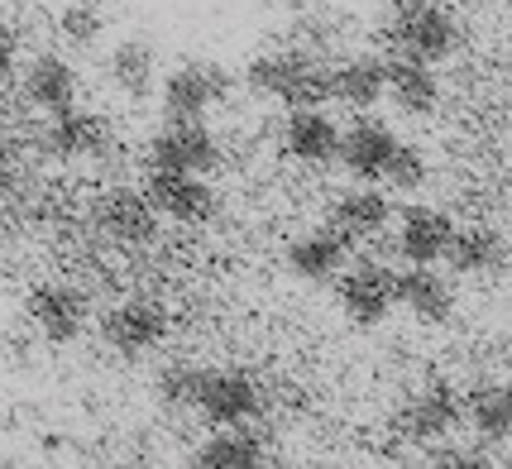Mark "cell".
I'll use <instances>...</instances> for the list:
<instances>
[{
  "label": "cell",
  "instance_id": "52a82bcc",
  "mask_svg": "<svg viewBox=\"0 0 512 469\" xmlns=\"http://www.w3.org/2000/svg\"><path fill=\"white\" fill-rule=\"evenodd\" d=\"M168 331H173L168 312L158 302H149V297H125V302H115L111 312L101 316V340L120 359H149L154 350H163Z\"/></svg>",
  "mask_w": 512,
  "mask_h": 469
},
{
  "label": "cell",
  "instance_id": "2e32d148",
  "mask_svg": "<svg viewBox=\"0 0 512 469\" xmlns=\"http://www.w3.org/2000/svg\"><path fill=\"white\" fill-rule=\"evenodd\" d=\"M20 96L29 111L39 115H58L67 106H77V96H82V77H77V67L58 58V53H39L34 63L24 67L20 77Z\"/></svg>",
  "mask_w": 512,
  "mask_h": 469
},
{
  "label": "cell",
  "instance_id": "6da1fadb",
  "mask_svg": "<svg viewBox=\"0 0 512 469\" xmlns=\"http://www.w3.org/2000/svg\"><path fill=\"white\" fill-rule=\"evenodd\" d=\"M245 82L259 96L288 106V111L292 106H326L331 101V63L302 44H283L249 58Z\"/></svg>",
  "mask_w": 512,
  "mask_h": 469
},
{
  "label": "cell",
  "instance_id": "ba28073f",
  "mask_svg": "<svg viewBox=\"0 0 512 469\" xmlns=\"http://www.w3.org/2000/svg\"><path fill=\"white\" fill-rule=\"evenodd\" d=\"M144 197L154 201L158 216L173 225H211L221 216V192L201 173H168V168H149Z\"/></svg>",
  "mask_w": 512,
  "mask_h": 469
},
{
  "label": "cell",
  "instance_id": "d4e9b609",
  "mask_svg": "<svg viewBox=\"0 0 512 469\" xmlns=\"http://www.w3.org/2000/svg\"><path fill=\"white\" fill-rule=\"evenodd\" d=\"M460 407H465L469 431H474L484 446H503V441L512 436V393H508V383H479V388H469L465 398H460Z\"/></svg>",
  "mask_w": 512,
  "mask_h": 469
},
{
  "label": "cell",
  "instance_id": "8992f818",
  "mask_svg": "<svg viewBox=\"0 0 512 469\" xmlns=\"http://www.w3.org/2000/svg\"><path fill=\"white\" fill-rule=\"evenodd\" d=\"M158 101H163V120H206V115L230 96V72L221 63H192L173 67L168 77H158Z\"/></svg>",
  "mask_w": 512,
  "mask_h": 469
},
{
  "label": "cell",
  "instance_id": "cb8c5ba5",
  "mask_svg": "<svg viewBox=\"0 0 512 469\" xmlns=\"http://www.w3.org/2000/svg\"><path fill=\"white\" fill-rule=\"evenodd\" d=\"M446 259L455 273H469V278H489L503 268L508 259V240H503V230H493V225H455V235H450V249Z\"/></svg>",
  "mask_w": 512,
  "mask_h": 469
},
{
  "label": "cell",
  "instance_id": "1f68e13d",
  "mask_svg": "<svg viewBox=\"0 0 512 469\" xmlns=\"http://www.w3.org/2000/svg\"><path fill=\"white\" fill-rule=\"evenodd\" d=\"M278 5H297V0H278Z\"/></svg>",
  "mask_w": 512,
  "mask_h": 469
},
{
  "label": "cell",
  "instance_id": "ffe728a7",
  "mask_svg": "<svg viewBox=\"0 0 512 469\" xmlns=\"http://www.w3.org/2000/svg\"><path fill=\"white\" fill-rule=\"evenodd\" d=\"M388 87V58L383 53H350L331 67V101L350 111H374Z\"/></svg>",
  "mask_w": 512,
  "mask_h": 469
},
{
  "label": "cell",
  "instance_id": "e0dca14e",
  "mask_svg": "<svg viewBox=\"0 0 512 469\" xmlns=\"http://www.w3.org/2000/svg\"><path fill=\"white\" fill-rule=\"evenodd\" d=\"M398 307L422 326H446L455 316V283L441 264H407V273H398Z\"/></svg>",
  "mask_w": 512,
  "mask_h": 469
},
{
  "label": "cell",
  "instance_id": "5bb4252c",
  "mask_svg": "<svg viewBox=\"0 0 512 469\" xmlns=\"http://www.w3.org/2000/svg\"><path fill=\"white\" fill-rule=\"evenodd\" d=\"M383 101H393L407 120H426V115H436L441 111V101H446L441 77H436V63H422V58L393 53V58H388V87H383Z\"/></svg>",
  "mask_w": 512,
  "mask_h": 469
},
{
  "label": "cell",
  "instance_id": "4dcf8cb0",
  "mask_svg": "<svg viewBox=\"0 0 512 469\" xmlns=\"http://www.w3.org/2000/svg\"><path fill=\"white\" fill-rule=\"evenodd\" d=\"M431 460H436V465H489V455H484L479 446H474V450H446V446H441Z\"/></svg>",
  "mask_w": 512,
  "mask_h": 469
},
{
  "label": "cell",
  "instance_id": "3957f363",
  "mask_svg": "<svg viewBox=\"0 0 512 469\" xmlns=\"http://www.w3.org/2000/svg\"><path fill=\"white\" fill-rule=\"evenodd\" d=\"M460 39H465L460 20L441 0H402L388 15V44H393V53H407V58L446 63V58H455Z\"/></svg>",
  "mask_w": 512,
  "mask_h": 469
},
{
  "label": "cell",
  "instance_id": "83f0119b",
  "mask_svg": "<svg viewBox=\"0 0 512 469\" xmlns=\"http://www.w3.org/2000/svg\"><path fill=\"white\" fill-rule=\"evenodd\" d=\"M426 173H431V163H426V154L417 149V144H402L393 149V158H388V168H383V182L393 187V192H417L426 182Z\"/></svg>",
  "mask_w": 512,
  "mask_h": 469
},
{
  "label": "cell",
  "instance_id": "f546056e",
  "mask_svg": "<svg viewBox=\"0 0 512 469\" xmlns=\"http://www.w3.org/2000/svg\"><path fill=\"white\" fill-rule=\"evenodd\" d=\"M20 77V34L10 24H0V91Z\"/></svg>",
  "mask_w": 512,
  "mask_h": 469
},
{
  "label": "cell",
  "instance_id": "4316f807",
  "mask_svg": "<svg viewBox=\"0 0 512 469\" xmlns=\"http://www.w3.org/2000/svg\"><path fill=\"white\" fill-rule=\"evenodd\" d=\"M58 34H63L72 48H91L101 34H106V15H101V5H96V0H72V5H63V15H58Z\"/></svg>",
  "mask_w": 512,
  "mask_h": 469
},
{
  "label": "cell",
  "instance_id": "9a60e30c",
  "mask_svg": "<svg viewBox=\"0 0 512 469\" xmlns=\"http://www.w3.org/2000/svg\"><path fill=\"white\" fill-rule=\"evenodd\" d=\"M450 235H455L450 211H441V206H402L393 249H398L402 264H441L450 249Z\"/></svg>",
  "mask_w": 512,
  "mask_h": 469
},
{
  "label": "cell",
  "instance_id": "4fadbf2b",
  "mask_svg": "<svg viewBox=\"0 0 512 469\" xmlns=\"http://www.w3.org/2000/svg\"><path fill=\"white\" fill-rule=\"evenodd\" d=\"M96 221L106 230V240H115V245H125V249H139L158 240V221L163 216L154 211V201L144 197V187H115V192L101 197Z\"/></svg>",
  "mask_w": 512,
  "mask_h": 469
},
{
  "label": "cell",
  "instance_id": "44dd1931",
  "mask_svg": "<svg viewBox=\"0 0 512 469\" xmlns=\"http://www.w3.org/2000/svg\"><path fill=\"white\" fill-rule=\"evenodd\" d=\"M388 221H393V201L374 182H355L331 206V230H340L345 240H374L379 230H388Z\"/></svg>",
  "mask_w": 512,
  "mask_h": 469
},
{
  "label": "cell",
  "instance_id": "7c38bea8",
  "mask_svg": "<svg viewBox=\"0 0 512 469\" xmlns=\"http://www.w3.org/2000/svg\"><path fill=\"white\" fill-rule=\"evenodd\" d=\"M393 149H398L393 125H383V120H374L369 111H359L355 125H345V130H340L335 163H340L355 182H383V168H388Z\"/></svg>",
  "mask_w": 512,
  "mask_h": 469
},
{
  "label": "cell",
  "instance_id": "9c48e42d",
  "mask_svg": "<svg viewBox=\"0 0 512 469\" xmlns=\"http://www.w3.org/2000/svg\"><path fill=\"white\" fill-rule=\"evenodd\" d=\"M24 312H29V326L44 335L48 345H72L91 326V297L77 283L48 278V283H34Z\"/></svg>",
  "mask_w": 512,
  "mask_h": 469
},
{
  "label": "cell",
  "instance_id": "603a6c76",
  "mask_svg": "<svg viewBox=\"0 0 512 469\" xmlns=\"http://www.w3.org/2000/svg\"><path fill=\"white\" fill-rule=\"evenodd\" d=\"M268 460V441L259 426H211V436L192 450V465L201 469H254Z\"/></svg>",
  "mask_w": 512,
  "mask_h": 469
},
{
  "label": "cell",
  "instance_id": "8fae6325",
  "mask_svg": "<svg viewBox=\"0 0 512 469\" xmlns=\"http://www.w3.org/2000/svg\"><path fill=\"white\" fill-rule=\"evenodd\" d=\"M460 422H465V407H460L455 383H446V379L422 383L412 398L402 402V412H398L402 436H412L417 446H436V441H446Z\"/></svg>",
  "mask_w": 512,
  "mask_h": 469
},
{
  "label": "cell",
  "instance_id": "7402d4cb",
  "mask_svg": "<svg viewBox=\"0 0 512 469\" xmlns=\"http://www.w3.org/2000/svg\"><path fill=\"white\" fill-rule=\"evenodd\" d=\"M158 48L149 39H120L106 53V82H111L125 101H144L158 87Z\"/></svg>",
  "mask_w": 512,
  "mask_h": 469
},
{
  "label": "cell",
  "instance_id": "ac0fdd59",
  "mask_svg": "<svg viewBox=\"0 0 512 469\" xmlns=\"http://www.w3.org/2000/svg\"><path fill=\"white\" fill-rule=\"evenodd\" d=\"M283 149L307 168H331L340 149V125L321 106H292L283 120Z\"/></svg>",
  "mask_w": 512,
  "mask_h": 469
},
{
  "label": "cell",
  "instance_id": "484cf974",
  "mask_svg": "<svg viewBox=\"0 0 512 469\" xmlns=\"http://www.w3.org/2000/svg\"><path fill=\"white\" fill-rule=\"evenodd\" d=\"M197 374H201V364H187V359H178V364H163V369L154 374V402L163 407V412H192Z\"/></svg>",
  "mask_w": 512,
  "mask_h": 469
},
{
  "label": "cell",
  "instance_id": "d6986e66",
  "mask_svg": "<svg viewBox=\"0 0 512 469\" xmlns=\"http://www.w3.org/2000/svg\"><path fill=\"white\" fill-rule=\"evenodd\" d=\"M283 264H288L292 278H302V283H331L340 268L350 264V240L331 230V225H321V230H307V235H297L283 254Z\"/></svg>",
  "mask_w": 512,
  "mask_h": 469
},
{
  "label": "cell",
  "instance_id": "5b68a950",
  "mask_svg": "<svg viewBox=\"0 0 512 469\" xmlns=\"http://www.w3.org/2000/svg\"><path fill=\"white\" fill-rule=\"evenodd\" d=\"M149 168H168V173H216L221 168V134L211 130L206 120H163L149 139Z\"/></svg>",
  "mask_w": 512,
  "mask_h": 469
},
{
  "label": "cell",
  "instance_id": "f1b7e54d",
  "mask_svg": "<svg viewBox=\"0 0 512 469\" xmlns=\"http://www.w3.org/2000/svg\"><path fill=\"white\" fill-rule=\"evenodd\" d=\"M24 182V144L10 125H0V206L20 192Z\"/></svg>",
  "mask_w": 512,
  "mask_h": 469
},
{
  "label": "cell",
  "instance_id": "7a4b0ae2",
  "mask_svg": "<svg viewBox=\"0 0 512 469\" xmlns=\"http://www.w3.org/2000/svg\"><path fill=\"white\" fill-rule=\"evenodd\" d=\"M264 412H268V393L254 374L201 364L197 393H192V417H201L206 426H259Z\"/></svg>",
  "mask_w": 512,
  "mask_h": 469
},
{
  "label": "cell",
  "instance_id": "30bf717a",
  "mask_svg": "<svg viewBox=\"0 0 512 469\" xmlns=\"http://www.w3.org/2000/svg\"><path fill=\"white\" fill-rule=\"evenodd\" d=\"M39 154L58 158V163H87V158H101L115 144V130L106 115L82 111V106H67V111L48 115V125L39 130Z\"/></svg>",
  "mask_w": 512,
  "mask_h": 469
},
{
  "label": "cell",
  "instance_id": "277c9868",
  "mask_svg": "<svg viewBox=\"0 0 512 469\" xmlns=\"http://www.w3.org/2000/svg\"><path fill=\"white\" fill-rule=\"evenodd\" d=\"M335 283V302L345 321H355L359 331H374L383 326L393 307H398V273L388 264H374V259H359V264H345L331 278Z\"/></svg>",
  "mask_w": 512,
  "mask_h": 469
}]
</instances>
